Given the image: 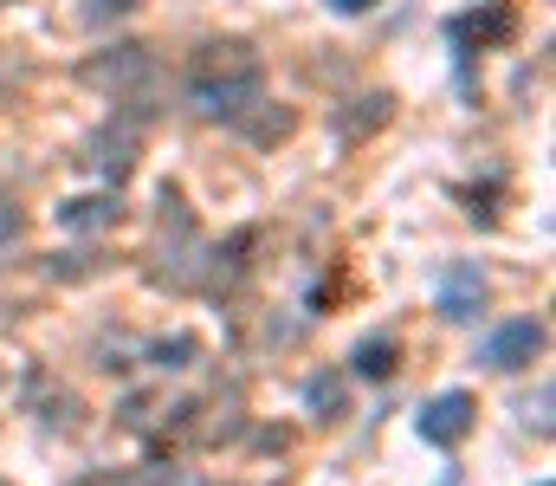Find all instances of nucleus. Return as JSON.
<instances>
[{
  "mask_svg": "<svg viewBox=\"0 0 556 486\" xmlns=\"http://www.w3.org/2000/svg\"><path fill=\"white\" fill-rule=\"evenodd\" d=\"M304 402L330 422V415H343V383L337 376H311V389H304Z\"/></svg>",
  "mask_w": 556,
  "mask_h": 486,
  "instance_id": "nucleus-14",
  "label": "nucleus"
},
{
  "mask_svg": "<svg viewBox=\"0 0 556 486\" xmlns=\"http://www.w3.org/2000/svg\"><path fill=\"white\" fill-rule=\"evenodd\" d=\"M544 344H551L544 319H511V324H498V331L485 337V363L511 376V370H531V363L544 357Z\"/></svg>",
  "mask_w": 556,
  "mask_h": 486,
  "instance_id": "nucleus-3",
  "label": "nucleus"
},
{
  "mask_svg": "<svg viewBox=\"0 0 556 486\" xmlns=\"http://www.w3.org/2000/svg\"><path fill=\"white\" fill-rule=\"evenodd\" d=\"M389 111H395V98H389V91H376V98H356L350 111H337V130H343V144H363L369 130H382V124H389Z\"/></svg>",
  "mask_w": 556,
  "mask_h": 486,
  "instance_id": "nucleus-9",
  "label": "nucleus"
},
{
  "mask_svg": "<svg viewBox=\"0 0 556 486\" xmlns=\"http://www.w3.org/2000/svg\"><path fill=\"white\" fill-rule=\"evenodd\" d=\"M155 409H162V402H149V396H137V402L124 409V422H130V428H142V422H149ZM168 422H175V428H194V402H168Z\"/></svg>",
  "mask_w": 556,
  "mask_h": 486,
  "instance_id": "nucleus-13",
  "label": "nucleus"
},
{
  "mask_svg": "<svg viewBox=\"0 0 556 486\" xmlns=\"http://www.w3.org/2000/svg\"><path fill=\"white\" fill-rule=\"evenodd\" d=\"M538 486H551V481H538Z\"/></svg>",
  "mask_w": 556,
  "mask_h": 486,
  "instance_id": "nucleus-20",
  "label": "nucleus"
},
{
  "mask_svg": "<svg viewBox=\"0 0 556 486\" xmlns=\"http://www.w3.org/2000/svg\"><path fill=\"white\" fill-rule=\"evenodd\" d=\"M472 422H479V402H472L466 389H446V396H433V402L420 409V441H433V448H459V441L472 435Z\"/></svg>",
  "mask_w": 556,
  "mask_h": 486,
  "instance_id": "nucleus-5",
  "label": "nucleus"
},
{
  "mask_svg": "<svg viewBox=\"0 0 556 486\" xmlns=\"http://www.w3.org/2000/svg\"><path fill=\"white\" fill-rule=\"evenodd\" d=\"M459 33H479V39H505V33H511V13H505V7H492V13H472V20H459Z\"/></svg>",
  "mask_w": 556,
  "mask_h": 486,
  "instance_id": "nucleus-15",
  "label": "nucleus"
},
{
  "mask_svg": "<svg viewBox=\"0 0 556 486\" xmlns=\"http://www.w3.org/2000/svg\"><path fill=\"white\" fill-rule=\"evenodd\" d=\"M13 234H20V201L0 195V247H13Z\"/></svg>",
  "mask_w": 556,
  "mask_h": 486,
  "instance_id": "nucleus-17",
  "label": "nucleus"
},
{
  "mask_svg": "<svg viewBox=\"0 0 556 486\" xmlns=\"http://www.w3.org/2000/svg\"><path fill=\"white\" fill-rule=\"evenodd\" d=\"M85 486H175V468L149 461V468H130V474H85Z\"/></svg>",
  "mask_w": 556,
  "mask_h": 486,
  "instance_id": "nucleus-11",
  "label": "nucleus"
},
{
  "mask_svg": "<svg viewBox=\"0 0 556 486\" xmlns=\"http://www.w3.org/2000/svg\"><path fill=\"white\" fill-rule=\"evenodd\" d=\"M485 299H492V286H485V273L472 266V260H453L446 273H440V292H433V306H440V319L446 324H466L485 312Z\"/></svg>",
  "mask_w": 556,
  "mask_h": 486,
  "instance_id": "nucleus-4",
  "label": "nucleus"
},
{
  "mask_svg": "<svg viewBox=\"0 0 556 486\" xmlns=\"http://www.w3.org/2000/svg\"><path fill=\"white\" fill-rule=\"evenodd\" d=\"M137 0H91V20H117V13H130Z\"/></svg>",
  "mask_w": 556,
  "mask_h": 486,
  "instance_id": "nucleus-18",
  "label": "nucleus"
},
{
  "mask_svg": "<svg viewBox=\"0 0 556 486\" xmlns=\"http://www.w3.org/2000/svg\"><path fill=\"white\" fill-rule=\"evenodd\" d=\"M194 357H201L194 337H162V344H149V363H155V370H188Z\"/></svg>",
  "mask_w": 556,
  "mask_h": 486,
  "instance_id": "nucleus-12",
  "label": "nucleus"
},
{
  "mask_svg": "<svg viewBox=\"0 0 556 486\" xmlns=\"http://www.w3.org/2000/svg\"><path fill=\"white\" fill-rule=\"evenodd\" d=\"M78 486H85V481H78Z\"/></svg>",
  "mask_w": 556,
  "mask_h": 486,
  "instance_id": "nucleus-21",
  "label": "nucleus"
},
{
  "mask_svg": "<svg viewBox=\"0 0 556 486\" xmlns=\"http://www.w3.org/2000/svg\"><path fill=\"white\" fill-rule=\"evenodd\" d=\"M207 78H266V72H260V52L247 39H214L188 65V85H207Z\"/></svg>",
  "mask_w": 556,
  "mask_h": 486,
  "instance_id": "nucleus-6",
  "label": "nucleus"
},
{
  "mask_svg": "<svg viewBox=\"0 0 556 486\" xmlns=\"http://www.w3.org/2000/svg\"><path fill=\"white\" fill-rule=\"evenodd\" d=\"M162 247H155V266H149V279L155 286H168V292H188V286H201V273H207V240L194 234V221H188V208L175 201V195H162Z\"/></svg>",
  "mask_w": 556,
  "mask_h": 486,
  "instance_id": "nucleus-1",
  "label": "nucleus"
},
{
  "mask_svg": "<svg viewBox=\"0 0 556 486\" xmlns=\"http://www.w3.org/2000/svg\"><path fill=\"white\" fill-rule=\"evenodd\" d=\"M78 78H85V85H98V91H111V98H124V104H137V98L155 91L162 65H155V52H149V46H117V52L85 59V65H78Z\"/></svg>",
  "mask_w": 556,
  "mask_h": 486,
  "instance_id": "nucleus-2",
  "label": "nucleus"
},
{
  "mask_svg": "<svg viewBox=\"0 0 556 486\" xmlns=\"http://www.w3.org/2000/svg\"><path fill=\"white\" fill-rule=\"evenodd\" d=\"M91 169H98V175H111V182H124V175H130V169H137V130H130V124H124V130H104V137H98V144H91Z\"/></svg>",
  "mask_w": 556,
  "mask_h": 486,
  "instance_id": "nucleus-8",
  "label": "nucleus"
},
{
  "mask_svg": "<svg viewBox=\"0 0 556 486\" xmlns=\"http://www.w3.org/2000/svg\"><path fill=\"white\" fill-rule=\"evenodd\" d=\"M117 221H124L117 188L111 195H72V201H59V227L65 234H98V227H117Z\"/></svg>",
  "mask_w": 556,
  "mask_h": 486,
  "instance_id": "nucleus-7",
  "label": "nucleus"
},
{
  "mask_svg": "<svg viewBox=\"0 0 556 486\" xmlns=\"http://www.w3.org/2000/svg\"><path fill=\"white\" fill-rule=\"evenodd\" d=\"M330 7H337V13H363L369 0H330Z\"/></svg>",
  "mask_w": 556,
  "mask_h": 486,
  "instance_id": "nucleus-19",
  "label": "nucleus"
},
{
  "mask_svg": "<svg viewBox=\"0 0 556 486\" xmlns=\"http://www.w3.org/2000/svg\"><path fill=\"white\" fill-rule=\"evenodd\" d=\"M525 422H531L538 435H551V383H538V396L525 402Z\"/></svg>",
  "mask_w": 556,
  "mask_h": 486,
  "instance_id": "nucleus-16",
  "label": "nucleus"
},
{
  "mask_svg": "<svg viewBox=\"0 0 556 486\" xmlns=\"http://www.w3.org/2000/svg\"><path fill=\"white\" fill-rule=\"evenodd\" d=\"M350 370H356L363 383H389V376L402 370V344H395V337H363L356 357H350Z\"/></svg>",
  "mask_w": 556,
  "mask_h": 486,
  "instance_id": "nucleus-10",
  "label": "nucleus"
}]
</instances>
